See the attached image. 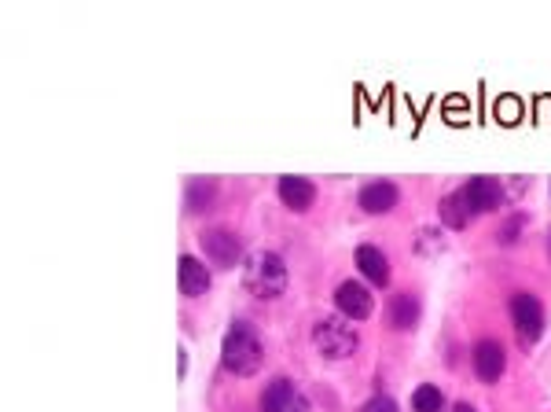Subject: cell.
Returning a JSON list of instances; mask_svg holds the SVG:
<instances>
[{
  "mask_svg": "<svg viewBox=\"0 0 551 412\" xmlns=\"http://www.w3.org/2000/svg\"><path fill=\"white\" fill-rule=\"evenodd\" d=\"M445 412H478L471 405V401H452V405H445Z\"/></svg>",
  "mask_w": 551,
  "mask_h": 412,
  "instance_id": "obj_22",
  "label": "cell"
},
{
  "mask_svg": "<svg viewBox=\"0 0 551 412\" xmlns=\"http://www.w3.org/2000/svg\"><path fill=\"white\" fill-rule=\"evenodd\" d=\"M221 365L239 379L261 372V365H265V343H261L258 328L250 321L228 324L225 339H221Z\"/></svg>",
  "mask_w": 551,
  "mask_h": 412,
  "instance_id": "obj_1",
  "label": "cell"
},
{
  "mask_svg": "<svg viewBox=\"0 0 551 412\" xmlns=\"http://www.w3.org/2000/svg\"><path fill=\"white\" fill-rule=\"evenodd\" d=\"M441 225H445V229H452V232H463L467 229V225H471V206H467V199H463V188L460 192H452V195H445V199H441Z\"/></svg>",
  "mask_w": 551,
  "mask_h": 412,
  "instance_id": "obj_16",
  "label": "cell"
},
{
  "mask_svg": "<svg viewBox=\"0 0 551 412\" xmlns=\"http://www.w3.org/2000/svg\"><path fill=\"white\" fill-rule=\"evenodd\" d=\"M210 284H214L210 265H206L199 254H180V262H177L180 295L184 298H203V295H210Z\"/></svg>",
  "mask_w": 551,
  "mask_h": 412,
  "instance_id": "obj_7",
  "label": "cell"
},
{
  "mask_svg": "<svg viewBox=\"0 0 551 412\" xmlns=\"http://www.w3.org/2000/svg\"><path fill=\"white\" fill-rule=\"evenodd\" d=\"M515 111H518V103H515V100H500V118H504L507 126L515 122Z\"/></svg>",
  "mask_w": 551,
  "mask_h": 412,
  "instance_id": "obj_21",
  "label": "cell"
},
{
  "mask_svg": "<svg viewBox=\"0 0 551 412\" xmlns=\"http://www.w3.org/2000/svg\"><path fill=\"white\" fill-rule=\"evenodd\" d=\"M526 214H511V221H507L504 229H500V243H504V247H511V243H518V232L526 229Z\"/></svg>",
  "mask_w": 551,
  "mask_h": 412,
  "instance_id": "obj_19",
  "label": "cell"
},
{
  "mask_svg": "<svg viewBox=\"0 0 551 412\" xmlns=\"http://www.w3.org/2000/svg\"><path fill=\"white\" fill-rule=\"evenodd\" d=\"M353 262H357L360 276L368 280L372 287H386L390 284V258H386L375 243H360L357 254H353Z\"/></svg>",
  "mask_w": 551,
  "mask_h": 412,
  "instance_id": "obj_13",
  "label": "cell"
},
{
  "mask_svg": "<svg viewBox=\"0 0 551 412\" xmlns=\"http://www.w3.org/2000/svg\"><path fill=\"white\" fill-rule=\"evenodd\" d=\"M335 309L338 317H346V321H368L375 313V295L368 284H360V280H342L335 287Z\"/></svg>",
  "mask_w": 551,
  "mask_h": 412,
  "instance_id": "obj_5",
  "label": "cell"
},
{
  "mask_svg": "<svg viewBox=\"0 0 551 412\" xmlns=\"http://www.w3.org/2000/svg\"><path fill=\"white\" fill-rule=\"evenodd\" d=\"M276 195H280V203L287 210L305 214L316 203V184L309 177H298V173H283L280 181H276Z\"/></svg>",
  "mask_w": 551,
  "mask_h": 412,
  "instance_id": "obj_12",
  "label": "cell"
},
{
  "mask_svg": "<svg viewBox=\"0 0 551 412\" xmlns=\"http://www.w3.org/2000/svg\"><path fill=\"white\" fill-rule=\"evenodd\" d=\"M412 412H445V394L434 383H419L412 390Z\"/></svg>",
  "mask_w": 551,
  "mask_h": 412,
  "instance_id": "obj_17",
  "label": "cell"
},
{
  "mask_svg": "<svg viewBox=\"0 0 551 412\" xmlns=\"http://www.w3.org/2000/svg\"><path fill=\"white\" fill-rule=\"evenodd\" d=\"M261 412H309V398L287 376H276L261 390Z\"/></svg>",
  "mask_w": 551,
  "mask_h": 412,
  "instance_id": "obj_6",
  "label": "cell"
},
{
  "mask_svg": "<svg viewBox=\"0 0 551 412\" xmlns=\"http://www.w3.org/2000/svg\"><path fill=\"white\" fill-rule=\"evenodd\" d=\"M203 251H206V258L217 265V269H236L239 258H243V243H239L236 232L206 229L203 232Z\"/></svg>",
  "mask_w": 551,
  "mask_h": 412,
  "instance_id": "obj_8",
  "label": "cell"
},
{
  "mask_svg": "<svg viewBox=\"0 0 551 412\" xmlns=\"http://www.w3.org/2000/svg\"><path fill=\"white\" fill-rule=\"evenodd\" d=\"M177 357H180V361H177V368H180V379H184V376H188V350H177Z\"/></svg>",
  "mask_w": 551,
  "mask_h": 412,
  "instance_id": "obj_23",
  "label": "cell"
},
{
  "mask_svg": "<svg viewBox=\"0 0 551 412\" xmlns=\"http://www.w3.org/2000/svg\"><path fill=\"white\" fill-rule=\"evenodd\" d=\"M548 258H551V232H548Z\"/></svg>",
  "mask_w": 551,
  "mask_h": 412,
  "instance_id": "obj_24",
  "label": "cell"
},
{
  "mask_svg": "<svg viewBox=\"0 0 551 412\" xmlns=\"http://www.w3.org/2000/svg\"><path fill=\"white\" fill-rule=\"evenodd\" d=\"M357 203H360V210H364V214L383 218V214L397 210V203H401V188H397L394 181H368L357 192Z\"/></svg>",
  "mask_w": 551,
  "mask_h": 412,
  "instance_id": "obj_11",
  "label": "cell"
},
{
  "mask_svg": "<svg viewBox=\"0 0 551 412\" xmlns=\"http://www.w3.org/2000/svg\"><path fill=\"white\" fill-rule=\"evenodd\" d=\"M445 251V240H441V229H419V240H416V254L430 258V254H441Z\"/></svg>",
  "mask_w": 551,
  "mask_h": 412,
  "instance_id": "obj_18",
  "label": "cell"
},
{
  "mask_svg": "<svg viewBox=\"0 0 551 412\" xmlns=\"http://www.w3.org/2000/svg\"><path fill=\"white\" fill-rule=\"evenodd\" d=\"M360 412H401V409H397V401L390 398V394H375L372 401H364Z\"/></svg>",
  "mask_w": 551,
  "mask_h": 412,
  "instance_id": "obj_20",
  "label": "cell"
},
{
  "mask_svg": "<svg viewBox=\"0 0 551 412\" xmlns=\"http://www.w3.org/2000/svg\"><path fill=\"white\" fill-rule=\"evenodd\" d=\"M291 284V273H287V262H283L276 251H254L247 254L243 262V287H247L254 298H280Z\"/></svg>",
  "mask_w": 551,
  "mask_h": 412,
  "instance_id": "obj_2",
  "label": "cell"
},
{
  "mask_svg": "<svg viewBox=\"0 0 551 412\" xmlns=\"http://www.w3.org/2000/svg\"><path fill=\"white\" fill-rule=\"evenodd\" d=\"M511 321H515L518 343L522 346L540 343V335H544V306H540V298L529 295V291L511 295Z\"/></svg>",
  "mask_w": 551,
  "mask_h": 412,
  "instance_id": "obj_4",
  "label": "cell"
},
{
  "mask_svg": "<svg viewBox=\"0 0 551 412\" xmlns=\"http://www.w3.org/2000/svg\"><path fill=\"white\" fill-rule=\"evenodd\" d=\"M471 361H474V376L482 379V383H500V376H504L507 368V350L500 339H478Z\"/></svg>",
  "mask_w": 551,
  "mask_h": 412,
  "instance_id": "obj_9",
  "label": "cell"
},
{
  "mask_svg": "<svg viewBox=\"0 0 551 412\" xmlns=\"http://www.w3.org/2000/svg\"><path fill=\"white\" fill-rule=\"evenodd\" d=\"M214 199H217V184L210 181V177H195V181H188V188H184V214L199 218V214H206V210L214 206Z\"/></svg>",
  "mask_w": 551,
  "mask_h": 412,
  "instance_id": "obj_15",
  "label": "cell"
},
{
  "mask_svg": "<svg viewBox=\"0 0 551 412\" xmlns=\"http://www.w3.org/2000/svg\"><path fill=\"white\" fill-rule=\"evenodd\" d=\"M463 199L471 206V214H493L504 206V184L496 177H471L463 184Z\"/></svg>",
  "mask_w": 551,
  "mask_h": 412,
  "instance_id": "obj_10",
  "label": "cell"
},
{
  "mask_svg": "<svg viewBox=\"0 0 551 412\" xmlns=\"http://www.w3.org/2000/svg\"><path fill=\"white\" fill-rule=\"evenodd\" d=\"M313 346L327 361H349V357H357L360 350V335L346 317H316Z\"/></svg>",
  "mask_w": 551,
  "mask_h": 412,
  "instance_id": "obj_3",
  "label": "cell"
},
{
  "mask_svg": "<svg viewBox=\"0 0 551 412\" xmlns=\"http://www.w3.org/2000/svg\"><path fill=\"white\" fill-rule=\"evenodd\" d=\"M419 298L416 295H394L390 298V309H386V321L394 332H416L419 324Z\"/></svg>",
  "mask_w": 551,
  "mask_h": 412,
  "instance_id": "obj_14",
  "label": "cell"
}]
</instances>
